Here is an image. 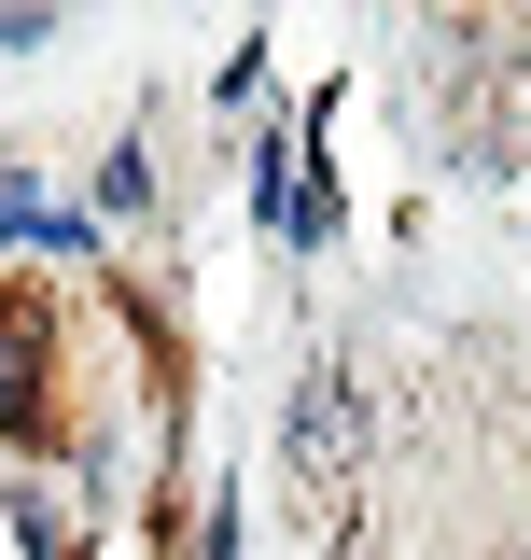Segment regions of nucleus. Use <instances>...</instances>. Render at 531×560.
I'll return each instance as SVG.
<instances>
[{"label":"nucleus","instance_id":"obj_1","mask_svg":"<svg viewBox=\"0 0 531 560\" xmlns=\"http://www.w3.org/2000/svg\"><path fill=\"white\" fill-rule=\"evenodd\" d=\"M350 448H364V407H350V378H335V364H308V378H294V477L335 490Z\"/></svg>","mask_w":531,"mask_h":560},{"label":"nucleus","instance_id":"obj_2","mask_svg":"<svg viewBox=\"0 0 531 560\" xmlns=\"http://www.w3.org/2000/svg\"><path fill=\"white\" fill-rule=\"evenodd\" d=\"M98 210H127V224H140V210H154V168H140V154H113V168H98Z\"/></svg>","mask_w":531,"mask_h":560}]
</instances>
